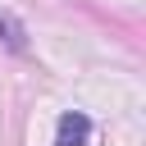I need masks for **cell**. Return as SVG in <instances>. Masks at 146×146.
<instances>
[{"instance_id":"1","label":"cell","mask_w":146,"mask_h":146,"mask_svg":"<svg viewBox=\"0 0 146 146\" xmlns=\"http://www.w3.org/2000/svg\"><path fill=\"white\" fill-rule=\"evenodd\" d=\"M87 141H91V119H87L82 110L59 114V123H55V146H87Z\"/></svg>"},{"instance_id":"2","label":"cell","mask_w":146,"mask_h":146,"mask_svg":"<svg viewBox=\"0 0 146 146\" xmlns=\"http://www.w3.org/2000/svg\"><path fill=\"white\" fill-rule=\"evenodd\" d=\"M0 46L23 50V46H27V41H23V27H18V23H9V18H0Z\"/></svg>"}]
</instances>
